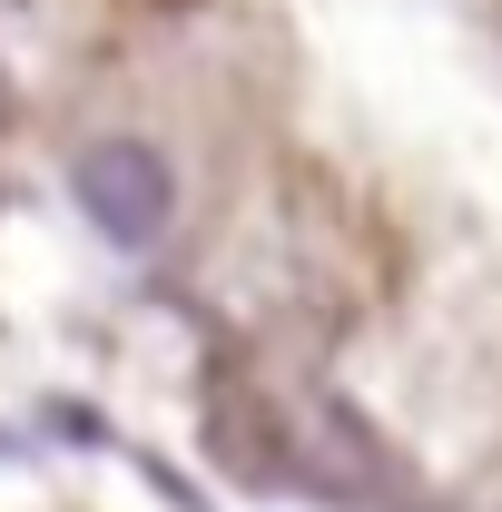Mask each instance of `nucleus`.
I'll use <instances>...</instances> for the list:
<instances>
[{
    "label": "nucleus",
    "mask_w": 502,
    "mask_h": 512,
    "mask_svg": "<svg viewBox=\"0 0 502 512\" xmlns=\"http://www.w3.org/2000/svg\"><path fill=\"white\" fill-rule=\"evenodd\" d=\"M286 473H296V483H315V493H335V503H375V493H384L375 424H365L355 404L315 394V404H306V444H286Z\"/></svg>",
    "instance_id": "2"
},
{
    "label": "nucleus",
    "mask_w": 502,
    "mask_h": 512,
    "mask_svg": "<svg viewBox=\"0 0 502 512\" xmlns=\"http://www.w3.org/2000/svg\"><path fill=\"white\" fill-rule=\"evenodd\" d=\"M69 197H79V217L119 256H138V247H158L168 217H178V168H168L148 138H89V148L69 158Z\"/></svg>",
    "instance_id": "1"
},
{
    "label": "nucleus",
    "mask_w": 502,
    "mask_h": 512,
    "mask_svg": "<svg viewBox=\"0 0 502 512\" xmlns=\"http://www.w3.org/2000/svg\"><path fill=\"white\" fill-rule=\"evenodd\" d=\"M207 453H217L237 483L266 493V483L286 473V424H276V414H256L247 394H217V404H207Z\"/></svg>",
    "instance_id": "3"
}]
</instances>
